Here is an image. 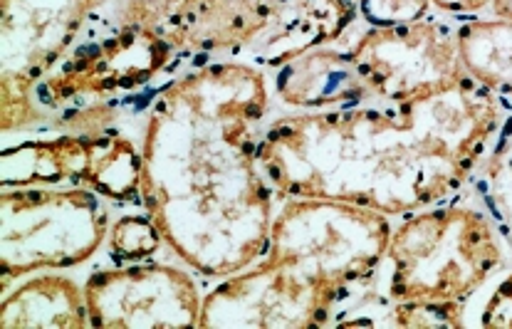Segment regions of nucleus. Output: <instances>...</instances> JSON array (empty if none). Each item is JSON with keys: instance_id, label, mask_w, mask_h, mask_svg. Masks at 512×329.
I'll list each match as a JSON object with an SVG mask.
<instances>
[{"instance_id": "f257e3e1", "label": "nucleus", "mask_w": 512, "mask_h": 329, "mask_svg": "<svg viewBox=\"0 0 512 329\" xmlns=\"http://www.w3.org/2000/svg\"><path fill=\"white\" fill-rule=\"evenodd\" d=\"M263 67L211 62L166 85L141 139V201L169 248L206 278L243 273L270 243L275 191L258 161Z\"/></svg>"}, {"instance_id": "f03ea898", "label": "nucleus", "mask_w": 512, "mask_h": 329, "mask_svg": "<svg viewBox=\"0 0 512 329\" xmlns=\"http://www.w3.org/2000/svg\"><path fill=\"white\" fill-rule=\"evenodd\" d=\"M508 117V99L470 80L389 107L287 114L263 132L258 161L282 201L327 198L409 216L461 191Z\"/></svg>"}, {"instance_id": "7ed1b4c3", "label": "nucleus", "mask_w": 512, "mask_h": 329, "mask_svg": "<svg viewBox=\"0 0 512 329\" xmlns=\"http://www.w3.org/2000/svg\"><path fill=\"white\" fill-rule=\"evenodd\" d=\"M386 213L327 198H285L258 265L203 297V329H312L374 278L389 248Z\"/></svg>"}, {"instance_id": "20e7f679", "label": "nucleus", "mask_w": 512, "mask_h": 329, "mask_svg": "<svg viewBox=\"0 0 512 329\" xmlns=\"http://www.w3.org/2000/svg\"><path fill=\"white\" fill-rule=\"evenodd\" d=\"M389 295L394 302H466L503 265L495 223L473 206L409 213L391 231Z\"/></svg>"}, {"instance_id": "39448f33", "label": "nucleus", "mask_w": 512, "mask_h": 329, "mask_svg": "<svg viewBox=\"0 0 512 329\" xmlns=\"http://www.w3.org/2000/svg\"><path fill=\"white\" fill-rule=\"evenodd\" d=\"M109 211L92 188L18 186L0 193V292L35 270L87 263L109 233Z\"/></svg>"}, {"instance_id": "423d86ee", "label": "nucleus", "mask_w": 512, "mask_h": 329, "mask_svg": "<svg viewBox=\"0 0 512 329\" xmlns=\"http://www.w3.org/2000/svg\"><path fill=\"white\" fill-rule=\"evenodd\" d=\"M144 159L132 139L102 129L87 134H55L3 144L0 186H55L72 181L114 201L141 198Z\"/></svg>"}, {"instance_id": "0eeeda50", "label": "nucleus", "mask_w": 512, "mask_h": 329, "mask_svg": "<svg viewBox=\"0 0 512 329\" xmlns=\"http://www.w3.org/2000/svg\"><path fill=\"white\" fill-rule=\"evenodd\" d=\"M349 57L372 97L386 104L431 97L470 82L456 33L433 20L367 30Z\"/></svg>"}, {"instance_id": "6e6552de", "label": "nucleus", "mask_w": 512, "mask_h": 329, "mask_svg": "<svg viewBox=\"0 0 512 329\" xmlns=\"http://www.w3.org/2000/svg\"><path fill=\"white\" fill-rule=\"evenodd\" d=\"M85 297L99 329H193L203 310L196 280L176 265L102 270L85 282Z\"/></svg>"}, {"instance_id": "1a4fd4ad", "label": "nucleus", "mask_w": 512, "mask_h": 329, "mask_svg": "<svg viewBox=\"0 0 512 329\" xmlns=\"http://www.w3.org/2000/svg\"><path fill=\"white\" fill-rule=\"evenodd\" d=\"M107 0H0L3 82L30 87L77 43Z\"/></svg>"}, {"instance_id": "9d476101", "label": "nucleus", "mask_w": 512, "mask_h": 329, "mask_svg": "<svg viewBox=\"0 0 512 329\" xmlns=\"http://www.w3.org/2000/svg\"><path fill=\"white\" fill-rule=\"evenodd\" d=\"M273 0H181L159 33L179 52L245 55L270 28Z\"/></svg>"}, {"instance_id": "9b49d317", "label": "nucleus", "mask_w": 512, "mask_h": 329, "mask_svg": "<svg viewBox=\"0 0 512 329\" xmlns=\"http://www.w3.org/2000/svg\"><path fill=\"white\" fill-rule=\"evenodd\" d=\"M359 0H273L270 28L245 57L258 67L287 65L337 40L357 20Z\"/></svg>"}, {"instance_id": "f8f14e48", "label": "nucleus", "mask_w": 512, "mask_h": 329, "mask_svg": "<svg viewBox=\"0 0 512 329\" xmlns=\"http://www.w3.org/2000/svg\"><path fill=\"white\" fill-rule=\"evenodd\" d=\"M275 94L297 109L357 107L372 97L349 52L315 47L280 67Z\"/></svg>"}, {"instance_id": "ddd939ff", "label": "nucleus", "mask_w": 512, "mask_h": 329, "mask_svg": "<svg viewBox=\"0 0 512 329\" xmlns=\"http://www.w3.org/2000/svg\"><path fill=\"white\" fill-rule=\"evenodd\" d=\"M3 329H85L90 327L85 287L65 275H38L13 292L0 307Z\"/></svg>"}, {"instance_id": "4468645a", "label": "nucleus", "mask_w": 512, "mask_h": 329, "mask_svg": "<svg viewBox=\"0 0 512 329\" xmlns=\"http://www.w3.org/2000/svg\"><path fill=\"white\" fill-rule=\"evenodd\" d=\"M458 55L470 80L512 97V20H470L456 33Z\"/></svg>"}, {"instance_id": "2eb2a0df", "label": "nucleus", "mask_w": 512, "mask_h": 329, "mask_svg": "<svg viewBox=\"0 0 512 329\" xmlns=\"http://www.w3.org/2000/svg\"><path fill=\"white\" fill-rule=\"evenodd\" d=\"M480 191L493 223L512 248V114L490 149Z\"/></svg>"}, {"instance_id": "dca6fc26", "label": "nucleus", "mask_w": 512, "mask_h": 329, "mask_svg": "<svg viewBox=\"0 0 512 329\" xmlns=\"http://www.w3.org/2000/svg\"><path fill=\"white\" fill-rule=\"evenodd\" d=\"M166 243L151 216H122L109 228V253L114 260H146Z\"/></svg>"}, {"instance_id": "f3484780", "label": "nucleus", "mask_w": 512, "mask_h": 329, "mask_svg": "<svg viewBox=\"0 0 512 329\" xmlns=\"http://www.w3.org/2000/svg\"><path fill=\"white\" fill-rule=\"evenodd\" d=\"M466 302H396L391 310V325L404 329H453L466 327Z\"/></svg>"}, {"instance_id": "a211bd4d", "label": "nucleus", "mask_w": 512, "mask_h": 329, "mask_svg": "<svg viewBox=\"0 0 512 329\" xmlns=\"http://www.w3.org/2000/svg\"><path fill=\"white\" fill-rule=\"evenodd\" d=\"M431 0H359V10L372 28H396L423 20Z\"/></svg>"}, {"instance_id": "6ab92c4d", "label": "nucleus", "mask_w": 512, "mask_h": 329, "mask_svg": "<svg viewBox=\"0 0 512 329\" xmlns=\"http://www.w3.org/2000/svg\"><path fill=\"white\" fill-rule=\"evenodd\" d=\"M480 325L488 329H512V273L490 295Z\"/></svg>"}, {"instance_id": "aec40b11", "label": "nucleus", "mask_w": 512, "mask_h": 329, "mask_svg": "<svg viewBox=\"0 0 512 329\" xmlns=\"http://www.w3.org/2000/svg\"><path fill=\"white\" fill-rule=\"evenodd\" d=\"M436 8H441L443 13H453V15H470L478 13V10L488 8L493 5V0H431Z\"/></svg>"}, {"instance_id": "412c9836", "label": "nucleus", "mask_w": 512, "mask_h": 329, "mask_svg": "<svg viewBox=\"0 0 512 329\" xmlns=\"http://www.w3.org/2000/svg\"><path fill=\"white\" fill-rule=\"evenodd\" d=\"M493 10L498 18L512 20V0H493Z\"/></svg>"}]
</instances>
